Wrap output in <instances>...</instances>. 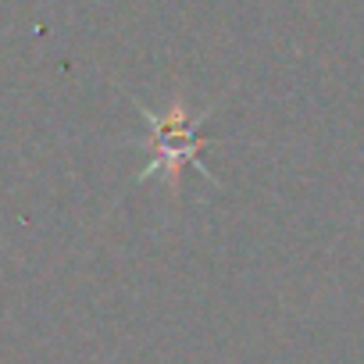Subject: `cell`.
I'll use <instances>...</instances> for the list:
<instances>
[{
	"label": "cell",
	"instance_id": "obj_1",
	"mask_svg": "<svg viewBox=\"0 0 364 364\" xmlns=\"http://www.w3.org/2000/svg\"><path fill=\"white\" fill-rule=\"evenodd\" d=\"M136 107H139L143 122L154 129V136H150L154 157L139 171V178H164L178 193L182 190V168L186 164L200 168L208 175V168L200 161V150L208 146V139L200 136V122L208 118V111H197L186 97H175L168 104V111H150L143 104H136Z\"/></svg>",
	"mask_w": 364,
	"mask_h": 364
}]
</instances>
